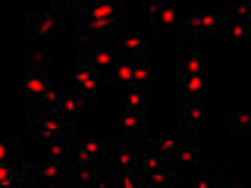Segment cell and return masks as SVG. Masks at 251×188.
<instances>
[{
  "instance_id": "1",
  "label": "cell",
  "mask_w": 251,
  "mask_h": 188,
  "mask_svg": "<svg viewBox=\"0 0 251 188\" xmlns=\"http://www.w3.org/2000/svg\"><path fill=\"white\" fill-rule=\"evenodd\" d=\"M75 25V35H91V38H113L120 31V10L116 0H88L69 16Z\"/></svg>"
},
{
  "instance_id": "2",
  "label": "cell",
  "mask_w": 251,
  "mask_h": 188,
  "mask_svg": "<svg viewBox=\"0 0 251 188\" xmlns=\"http://www.w3.org/2000/svg\"><path fill=\"white\" fill-rule=\"evenodd\" d=\"M25 132L53 141V138H63V135L73 132V119H69V116H60L57 110H50V107H38L35 104L31 113H28V119H25Z\"/></svg>"
},
{
  "instance_id": "3",
  "label": "cell",
  "mask_w": 251,
  "mask_h": 188,
  "mask_svg": "<svg viewBox=\"0 0 251 188\" xmlns=\"http://www.w3.org/2000/svg\"><path fill=\"white\" fill-rule=\"evenodd\" d=\"M107 151H110V138H78V135H69V163H98V166H104V163H107Z\"/></svg>"
},
{
  "instance_id": "4",
  "label": "cell",
  "mask_w": 251,
  "mask_h": 188,
  "mask_svg": "<svg viewBox=\"0 0 251 188\" xmlns=\"http://www.w3.org/2000/svg\"><path fill=\"white\" fill-rule=\"evenodd\" d=\"M223 25H226V16L204 13V16H185L176 31L182 35V41H201V38H207V35L223 31Z\"/></svg>"
},
{
  "instance_id": "5",
  "label": "cell",
  "mask_w": 251,
  "mask_h": 188,
  "mask_svg": "<svg viewBox=\"0 0 251 188\" xmlns=\"http://www.w3.org/2000/svg\"><path fill=\"white\" fill-rule=\"evenodd\" d=\"M141 10L148 16H154V35L163 38L170 31L179 28V19H176V0H148L141 3Z\"/></svg>"
},
{
  "instance_id": "6",
  "label": "cell",
  "mask_w": 251,
  "mask_h": 188,
  "mask_svg": "<svg viewBox=\"0 0 251 188\" xmlns=\"http://www.w3.org/2000/svg\"><path fill=\"white\" fill-rule=\"evenodd\" d=\"M25 28H28L31 41H47L50 35H63V31H66V25L60 22L57 13H28Z\"/></svg>"
},
{
  "instance_id": "7",
  "label": "cell",
  "mask_w": 251,
  "mask_h": 188,
  "mask_svg": "<svg viewBox=\"0 0 251 188\" xmlns=\"http://www.w3.org/2000/svg\"><path fill=\"white\" fill-rule=\"evenodd\" d=\"M28 172L41 185H66L69 182V163L50 160V163H28Z\"/></svg>"
},
{
  "instance_id": "8",
  "label": "cell",
  "mask_w": 251,
  "mask_h": 188,
  "mask_svg": "<svg viewBox=\"0 0 251 188\" xmlns=\"http://www.w3.org/2000/svg\"><path fill=\"white\" fill-rule=\"evenodd\" d=\"M110 44L116 47V53L120 57H129V60H135V63H148V41H141V38H126L123 31H116L113 38H110Z\"/></svg>"
},
{
  "instance_id": "9",
  "label": "cell",
  "mask_w": 251,
  "mask_h": 188,
  "mask_svg": "<svg viewBox=\"0 0 251 188\" xmlns=\"http://www.w3.org/2000/svg\"><path fill=\"white\" fill-rule=\"evenodd\" d=\"M148 113H135V110H126L120 116V122H116V129H120L123 138L129 141H138V138H148Z\"/></svg>"
},
{
  "instance_id": "10",
  "label": "cell",
  "mask_w": 251,
  "mask_h": 188,
  "mask_svg": "<svg viewBox=\"0 0 251 188\" xmlns=\"http://www.w3.org/2000/svg\"><path fill=\"white\" fill-rule=\"evenodd\" d=\"M50 110H57L60 116H69L73 119L75 113H91V104H88V97L85 94H78V91H60V97H57V104H53Z\"/></svg>"
},
{
  "instance_id": "11",
  "label": "cell",
  "mask_w": 251,
  "mask_h": 188,
  "mask_svg": "<svg viewBox=\"0 0 251 188\" xmlns=\"http://www.w3.org/2000/svg\"><path fill=\"white\" fill-rule=\"evenodd\" d=\"M201 125V100H182L179 107V132L182 138H195Z\"/></svg>"
},
{
  "instance_id": "12",
  "label": "cell",
  "mask_w": 251,
  "mask_h": 188,
  "mask_svg": "<svg viewBox=\"0 0 251 188\" xmlns=\"http://www.w3.org/2000/svg\"><path fill=\"white\" fill-rule=\"evenodd\" d=\"M107 85H113V88H129V85H135V60H129V57H120L113 63V66L107 69Z\"/></svg>"
},
{
  "instance_id": "13",
  "label": "cell",
  "mask_w": 251,
  "mask_h": 188,
  "mask_svg": "<svg viewBox=\"0 0 251 188\" xmlns=\"http://www.w3.org/2000/svg\"><path fill=\"white\" fill-rule=\"evenodd\" d=\"M100 85V72L94 66H88L85 60H78V69H75V91L85 94V97H91L94 91H98Z\"/></svg>"
},
{
  "instance_id": "14",
  "label": "cell",
  "mask_w": 251,
  "mask_h": 188,
  "mask_svg": "<svg viewBox=\"0 0 251 188\" xmlns=\"http://www.w3.org/2000/svg\"><path fill=\"white\" fill-rule=\"evenodd\" d=\"M220 182H223V169L220 166H207V169H201V176L188 179V185H195V188H210V185H220Z\"/></svg>"
},
{
  "instance_id": "15",
  "label": "cell",
  "mask_w": 251,
  "mask_h": 188,
  "mask_svg": "<svg viewBox=\"0 0 251 188\" xmlns=\"http://www.w3.org/2000/svg\"><path fill=\"white\" fill-rule=\"evenodd\" d=\"M126 110H135V113H148V88H145V85H132L129 100H126Z\"/></svg>"
},
{
  "instance_id": "16",
  "label": "cell",
  "mask_w": 251,
  "mask_h": 188,
  "mask_svg": "<svg viewBox=\"0 0 251 188\" xmlns=\"http://www.w3.org/2000/svg\"><path fill=\"white\" fill-rule=\"evenodd\" d=\"M226 129H229L235 138H245L248 132H251V119H248V113H229V116H226Z\"/></svg>"
},
{
  "instance_id": "17",
  "label": "cell",
  "mask_w": 251,
  "mask_h": 188,
  "mask_svg": "<svg viewBox=\"0 0 251 188\" xmlns=\"http://www.w3.org/2000/svg\"><path fill=\"white\" fill-rule=\"evenodd\" d=\"M223 31L229 38H245L248 35V19H232L229 13H226V25H223Z\"/></svg>"
},
{
  "instance_id": "18",
  "label": "cell",
  "mask_w": 251,
  "mask_h": 188,
  "mask_svg": "<svg viewBox=\"0 0 251 188\" xmlns=\"http://www.w3.org/2000/svg\"><path fill=\"white\" fill-rule=\"evenodd\" d=\"M50 3H53V10H57V13L73 16V13L78 10V6H82V3H88V0H50Z\"/></svg>"
},
{
  "instance_id": "19",
  "label": "cell",
  "mask_w": 251,
  "mask_h": 188,
  "mask_svg": "<svg viewBox=\"0 0 251 188\" xmlns=\"http://www.w3.org/2000/svg\"><path fill=\"white\" fill-rule=\"evenodd\" d=\"M19 141H0V163L3 160H13V157H19Z\"/></svg>"
},
{
  "instance_id": "20",
  "label": "cell",
  "mask_w": 251,
  "mask_h": 188,
  "mask_svg": "<svg viewBox=\"0 0 251 188\" xmlns=\"http://www.w3.org/2000/svg\"><path fill=\"white\" fill-rule=\"evenodd\" d=\"M232 6H248V0H232Z\"/></svg>"
},
{
  "instance_id": "21",
  "label": "cell",
  "mask_w": 251,
  "mask_h": 188,
  "mask_svg": "<svg viewBox=\"0 0 251 188\" xmlns=\"http://www.w3.org/2000/svg\"><path fill=\"white\" fill-rule=\"evenodd\" d=\"M10 3H16V0H0V6H10Z\"/></svg>"
}]
</instances>
